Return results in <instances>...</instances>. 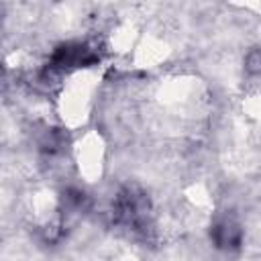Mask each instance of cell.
Returning <instances> with one entry per match:
<instances>
[{"label": "cell", "instance_id": "7a4b0ae2", "mask_svg": "<svg viewBox=\"0 0 261 261\" xmlns=\"http://www.w3.org/2000/svg\"><path fill=\"white\" fill-rule=\"evenodd\" d=\"M212 237L218 247H237L241 243V228L230 220H222L214 224Z\"/></svg>", "mask_w": 261, "mask_h": 261}, {"label": "cell", "instance_id": "6da1fadb", "mask_svg": "<svg viewBox=\"0 0 261 261\" xmlns=\"http://www.w3.org/2000/svg\"><path fill=\"white\" fill-rule=\"evenodd\" d=\"M96 61H98V55L92 53V49L84 43L61 45L53 55V65L55 67H82V65H90V63H96Z\"/></svg>", "mask_w": 261, "mask_h": 261}]
</instances>
